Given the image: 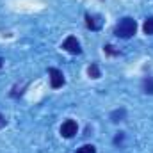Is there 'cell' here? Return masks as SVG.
Listing matches in <instances>:
<instances>
[{"mask_svg": "<svg viewBox=\"0 0 153 153\" xmlns=\"http://www.w3.org/2000/svg\"><path fill=\"white\" fill-rule=\"evenodd\" d=\"M123 137H125V135H123V134L119 132V134H117V135H116V137H114V144H119V143L123 141Z\"/></svg>", "mask_w": 153, "mask_h": 153, "instance_id": "obj_12", "label": "cell"}, {"mask_svg": "<svg viewBox=\"0 0 153 153\" xmlns=\"http://www.w3.org/2000/svg\"><path fill=\"white\" fill-rule=\"evenodd\" d=\"M143 91L146 94H153V76H144L143 78Z\"/></svg>", "mask_w": 153, "mask_h": 153, "instance_id": "obj_6", "label": "cell"}, {"mask_svg": "<svg viewBox=\"0 0 153 153\" xmlns=\"http://www.w3.org/2000/svg\"><path fill=\"white\" fill-rule=\"evenodd\" d=\"M135 30H137L135 20L130 18V16H126V18H121L119 20V23L116 25V29H114V34L121 39H128L135 34Z\"/></svg>", "mask_w": 153, "mask_h": 153, "instance_id": "obj_1", "label": "cell"}, {"mask_svg": "<svg viewBox=\"0 0 153 153\" xmlns=\"http://www.w3.org/2000/svg\"><path fill=\"white\" fill-rule=\"evenodd\" d=\"M48 75H50V85H52L53 89H59V87L64 85V75H62L61 70H57V68H48Z\"/></svg>", "mask_w": 153, "mask_h": 153, "instance_id": "obj_3", "label": "cell"}, {"mask_svg": "<svg viewBox=\"0 0 153 153\" xmlns=\"http://www.w3.org/2000/svg\"><path fill=\"white\" fill-rule=\"evenodd\" d=\"M87 75L91 76V78H100V68L96 64H91L87 68Z\"/></svg>", "mask_w": 153, "mask_h": 153, "instance_id": "obj_8", "label": "cell"}, {"mask_svg": "<svg viewBox=\"0 0 153 153\" xmlns=\"http://www.w3.org/2000/svg\"><path fill=\"white\" fill-rule=\"evenodd\" d=\"M76 132H78V125H76V121H73V119H66V121L61 125V135L66 137V139L75 137Z\"/></svg>", "mask_w": 153, "mask_h": 153, "instance_id": "obj_2", "label": "cell"}, {"mask_svg": "<svg viewBox=\"0 0 153 153\" xmlns=\"http://www.w3.org/2000/svg\"><path fill=\"white\" fill-rule=\"evenodd\" d=\"M2 62H4V61H2V59H0V68H2Z\"/></svg>", "mask_w": 153, "mask_h": 153, "instance_id": "obj_14", "label": "cell"}, {"mask_svg": "<svg viewBox=\"0 0 153 153\" xmlns=\"http://www.w3.org/2000/svg\"><path fill=\"white\" fill-rule=\"evenodd\" d=\"M5 123H7V121H5V117L0 114V128H4V126H5Z\"/></svg>", "mask_w": 153, "mask_h": 153, "instance_id": "obj_13", "label": "cell"}, {"mask_svg": "<svg viewBox=\"0 0 153 153\" xmlns=\"http://www.w3.org/2000/svg\"><path fill=\"white\" fill-rule=\"evenodd\" d=\"M75 153H96V148H94L93 144H84V146H80Z\"/></svg>", "mask_w": 153, "mask_h": 153, "instance_id": "obj_9", "label": "cell"}, {"mask_svg": "<svg viewBox=\"0 0 153 153\" xmlns=\"http://www.w3.org/2000/svg\"><path fill=\"white\" fill-rule=\"evenodd\" d=\"M105 52H107L109 55H117V53H119L117 50H114V46H112V45H107V46H105Z\"/></svg>", "mask_w": 153, "mask_h": 153, "instance_id": "obj_11", "label": "cell"}, {"mask_svg": "<svg viewBox=\"0 0 153 153\" xmlns=\"http://www.w3.org/2000/svg\"><path fill=\"white\" fill-rule=\"evenodd\" d=\"M62 48L68 52V53H73V55H76V53H80L82 52V48H80V43L76 41V38H73V36H70V38L64 39V43H62Z\"/></svg>", "mask_w": 153, "mask_h": 153, "instance_id": "obj_4", "label": "cell"}, {"mask_svg": "<svg viewBox=\"0 0 153 153\" xmlns=\"http://www.w3.org/2000/svg\"><path fill=\"white\" fill-rule=\"evenodd\" d=\"M143 30H144V34H148V36L153 34V16L146 18V22H144V25H143Z\"/></svg>", "mask_w": 153, "mask_h": 153, "instance_id": "obj_7", "label": "cell"}, {"mask_svg": "<svg viewBox=\"0 0 153 153\" xmlns=\"http://www.w3.org/2000/svg\"><path fill=\"white\" fill-rule=\"evenodd\" d=\"M111 117H112V121H116V123H117V121H121V119L125 117V109H121V111H116V112H112V116H111Z\"/></svg>", "mask_w": 153, "mask_h": 153, "instance_id": "obj_10", "label": "cell"}, {"mask_svg": "<svg viewBox=\"0 0 153 153\" xmlns=\"http://www.w3.org/2000/svg\"><path fill=\"white\" fill-rule=\"evenodd\" d=\"M85 25H87V29H91V30H100L102 20H100V16H91V14H87V16H85Z\"/></svg>", "mask_w": 153, "mask_h": 153, "instance_id": "obj_5", "label": "cell"}]
</instances>
